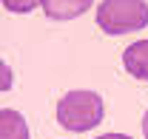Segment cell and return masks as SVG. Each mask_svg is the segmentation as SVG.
<instances>
[{
	"instance_id": "cell-1",
	"label": "cell",
	"mask_w": 148,
	"mask_h": 139,
	"mask_svg": "<svg viewBox=\"0 0 148 139\" xmlns=\"http://www.w3.org/2000/svg\"><path fill=\"white\" fill-rule=\"evenodd\" d=\"M57 122L74 131V134H83V131H91L103 122V99L97 91H69L60 102H57Z\"/></svg>"
},
{
	"instance_id": "cell-2",
	"label": "cell",
	"mask_w": 148,
	"mask_h": 139,
	"mask_svg": "<svg viewBox=\"0 0 148 139\" xmlns=\"http://www.w3.org/2000/svg\"><path fill=\"white\" fill-rule=\"evenodd\" d=\"M97 26L106 34H128L148 26L145 0H103L97 6Z\"/></svg>"
},
{
	"instance_id": "cell-3",
	"label": "cell",
	"mask_w": 148,
	"mask_h": 139,
	"mask_svg": "<svg viewBox=\"0 0 148 139\" xmlns=\"http://www.w3.org/2000/svg\"><path fill=\"white\" fill-rule=\"evenodd\" d=\"M94 0H40L46 17L51 20H74L91 9Z\"/></svg>"
},
{
	"instance_id": "cell-4",
	"label": "cell",
	"mask_w": 148,
	"mask_h": 139,
	"mask_svg": "<svg viewBox=\"0 0 148 139\" xmlns=\"http://www.w3.org/2000/svg\"><path fill=\"white\" fill-rule=\"evenodd\" d=\"M123 65L131 77L148 82V40H140V43H131L128 48L123 51Z\"/></svg>"
},
{
	"instance_id": "cell-5",
	"label": "cell",
	"mask_w": 148,
	"mask_h": 139,
	"mask_svg": "<svg viewBox=\"0 0 148 139\" xmlns=\"http://www.w3.org/2000/svg\"><path fill=\"white\" fill-rule=\"evenodd\" d=\"M0 139H29V125L23 119V114L12 108L0 111Z\"/></svg>"
},
{
	"instance_id": "cell-6",
	"label": "cell",
	"mask_w": 148,
	"mask_h": 139,
	"mask_svg": "<svg viewBox=\"0 0 148 139\" xmlns=\"http://www.w3.org/2000/svg\"><path fill=\"white\" fill-rule=\"evenodd\" d=\"M3 6H6L9 12H14V14H26V12H32L34 6H40V0H3Z\"/></svg>"
},
{
	"instance_id": "cell-7",
	"label": "cell",
	"mask_w": 148,
	"mask_h": 139,
	"mask_svg": "<svg viewBox=\"0 0 148 139\" xmlns=\"http://www.w3.org/2000/svg\"><path fill=\"white\" fill-rule=\"evenodd\" d=\"M94 139H131L125 134H106V136H94Z\"/></svg>"
},
{
	"instance_id": "cell-8",
	"label": "cell",
	"mask_w": 148,
	"mask_h": 139,
	"mask_svg": "<svg viewBox=\"0 0 148 139\" xmlns=\"http://www.w3.org/2000/svg\"><path fill=\"white\" fill-rule=\"evenodd\" d=\"M143 134H145V139H148V114L143 117Z\"/></svg>"
}]
</instances>
